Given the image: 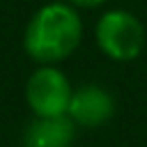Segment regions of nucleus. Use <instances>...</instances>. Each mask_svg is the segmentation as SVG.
I'll return each instance as SVG.
<instances>
[{"instance_id": "6", "label": "nucleus", "mask_w": 147, "mask_h": 147, "mask_svg": "<svg viewBox=\"0 0 147 147\" xmlns=\"http://www.w3.org/2000/svg\"><path fill=\"white\" fill-rule=\"evenodd\" d=\"M69 2H74V5H78V7H96V5H101L103 0H69Z\"/></svg>"}, {"instance_id": "4", "label": "nucleus", "mask_w": 147, "mask_h": 147, "mask_svg": "<svg viewBox=\"0 0 147 147\" xmlns=\"http://www.w3.org/2000/svg\"><path fill=\"white\" fill-rule=\"evenodd\" d=\"M113 110H115L113 96L103 87H99V85H83V87L71 92L67 117L74 124L101 126V124H106L110 119Z\"/></svg>"}, {"instance_id": "5", "label": "nucleus", "mask_w": 147, "mask_h": 147, "mask_svg": "<svg viewBox=\"0 0 147 147\" xmlns=\"http://www.w3.org/2000/svg\"><path fill=\"white\" fill-rule=\"evenodd\" d=\"M71 142L74 122L67 115L39 117L28 126L23 136V147H71Z\"/></svg>"}, {"instance_id": "3", "label": "nucleus", "mask_w": 147, "mask_h": 147, "mask_svg": "<svg viewBox=\"0 0 147 147\" xmlns=\"http://www.w3.org/2000/svg\"><path fill=\"white\" fill-rule=\"evenodd\" d=\"M25 96L37 117H60V115H67L71 85L62 71L46 64L30 76Z\"/></svg>"}, {"instance_id": "2", "label": "nucleus", "mask_w": 147, "mask_h": 147, "mask_svg": "<svg viewBox=\"0 0 147 147\" xmlns=\"http://www.w3.org/2000/svg\"><path fill=\"white\" fill-rule=\"evenodd\" d=\"M96 41L113 60H133L145 46V30L133 14L113 9L99 18Z\"/></svg>"}, {"instance_id": "1", "label": "nucleus", "mask_w": 147, "mask_h": 147, "mask_svg": "<svg viewBox=\"0 0 147 147\" xmlns=\"http://www.w3.org/2000/svg\"><path fill=\"white\" fill-rule=\"evenodd\" d=\"M80 41L78 14L60 2L41 7L25 30V51L32 60L51 64L64 60Z\"/></svg>"}]
</instances>
